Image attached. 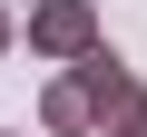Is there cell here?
Returning <instances> with one entry per match:
<instances>
[{
    "mask_svg": "<svg viewBox=\"0 0 147 137\" xmlns=\"http://www.w3.org/2000/svg\"><path fill=\"white\" fill-rule=\"evenodd\" d=\"M10 39H20V10H0V59H10Z\"/></svg>",
    "mask_w": 147,
    "mask_h": 137,
    "instance_id": "5b68a950",
    "label": "cell"
},
{
    "mask_svg": "<svg viewBox=\"0 0 147 137\" xmlns=\"http://www.w3.org/2000/svg\"><path fill=\"white\" fill-rule=\"evenodd\" d=\"M108 137H147V98H137V108H127V118H118Z\"/></svg>",
    "mask_w": 147,
    "mask_h": 137,
    "instance_id": "277c9868",
    "label": "cell"
},
{
    "mask_svg": "<svg viewBox=\"0 0 147 137\" xmlns=\"http://www.w3.org/2000/svg\"><path fill=\"white\" fill-rule=\"evenodd\" d=\"M39 127H49V137H88V127H98V108H88V88L69 79V68H59L49 88H39Z\"/></svg>",
    "mask_w": 147,
    "mask_h": 137,
    "instance_id": "3957f363",
    "label": "cell"
},
{
    "mask_svg": "<svg viewBox=\"0 0 147 137\" xmlns=\"http://www.w3.org/2000/svg\"><path fill=\"white\" fill-rule=\"evenodd\" d=\"M69 79H79V88H88V108H98V127H118V118H127V108L147 98V88H137V68H127V59H118L108 39H98V49H88L79 68H69Z\"/></svg>",
    "mask_w": 147,
    "mask_h": 137,
    "instance_id": "7a4b0ae2",
    "label": "cell"
},
{
    "mask_svg": "<svg viewBox=\"0 0 147 137\" xmlns=\"http://www.w3.org/2000/svg\"><path fill=\"white\" fill-rule=\"evenodd\" d=\"M20 39H30V59L79 68L98 49V10H88V0H30V10H20Z\"/></svg>",
    "mask_w": 147,
    "mask_h": 137,
    "instance_id": "6da1fadb",
    "label": "cell"
}]
</instances>
